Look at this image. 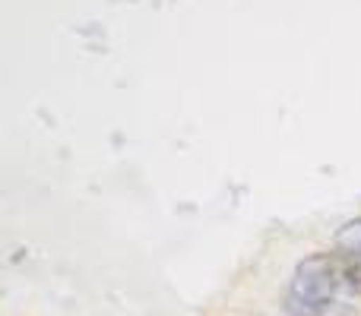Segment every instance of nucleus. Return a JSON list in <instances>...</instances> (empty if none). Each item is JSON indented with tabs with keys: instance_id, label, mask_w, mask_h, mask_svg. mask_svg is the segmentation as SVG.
Here are the masks:
<instances>
[{
	"instance_id": "obj_2",
	"label": "nucleus",
	"mask_w": 361,
	"mask_h": 316,
	"mask_svg": "<svg viewBox=\"0 0 361 316\" xmlns=\"http://www.w3.org/2000/svg\"><path fill=\"white\" fill-rule=\"evenodd\" d=\"M333 253L343 260L349 291L361 294V215L345 222L333 237Z\"/></svg>"
},
{
	"instance_id": "obj_1",
	"label": "nucleus",
	"mask_w": 361,
	"mask_h": 316,
	"mask_svg": "<svg viewBox=\"0 0 361 316\" xmlns=\"http://www.w3.org/2000/svg\"><path fill=\"white\" fill-rule=\"evenodd\" d=\"M349 288L336 253H314L298 263L288 288V316H345L339 294Z\"/></svg>"
}]
</instances>
